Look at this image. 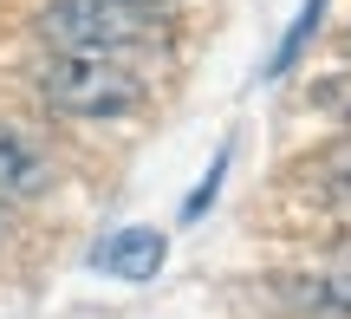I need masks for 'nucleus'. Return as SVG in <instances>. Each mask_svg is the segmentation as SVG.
I'll list each match as a JSON object with an SVG mask.
<instances>
[{
    "mask_svg": "<svg viewBox=\"0 0 351 319\" xmlns=\"http://www.w3.org/2000/svg\"><path fill=\"white\" fill-rule=\"evenodd\" d=\"M319 13H326V0H300V20L287 26V39L274 46V59H267V78H287L293 72V59L306 52V39L319 33Z\"/></svg>",
    "mask_w": 351,
    "mask_h": 319,
    "instance_id": "obj_7",
    "label": "nucleus"
},
{
    "mask_svg": "<svg viewBox=\"0 0 351 319\" xmlns=\"http://www.w3.org/2000/svg\"><path fill=\"white\" fill-rule=\"evenodd\" d=\"M345 65H351V33H345Z\"/></svg>",
    "mask_w": 351,
    "mask_h": 319,
    "instance_id": "obj_12",
    "label": "nucleus"
},
{
    "mask_svg": "<svg viewBox=\"0 0 351 319\" xmlns=\"http://www.w3.org/2000/svg\"><path fill=\"white\" fill-rule=\"evenodd\" d=\"M163 261H169V235L150 228V222H130V228H117V235H104V241H98L91 268L111 274V281H124V287H143V281L163 274Z\"/></svg>",
    "mask_w": 351,
    "mask_h": 319,
    "instance_id": "obj_4",
    "label": "nucleus"
},
{
    "mask_svg": "<svg viewBox=\"0 0 351 319\" xmlns=\"http://www.w3.org/2000/svg\"><path fill=\"white\" fill-rule=\"evenodd\" d=\"M7 228H13V202L0 196V241H7Z\"/></svg>",
    "mask_w": 351,
    "mask_h": 319,
    "instance_id": "obj_9",
    "label": "nucleus"
},
{
    "mask_svg": "<svg viewBox=\"0 0 351 319\" xmlns=\"http://www.w3.org/2000/svg\"><path fill=\"white\" fill-rule=\"evenodd\" d=\"M306 176H313V189H326L332 202H345V209H351V137L326 143V150L306 163Z\"/></svg>",
    "mask_w": 351,
    "mask_h": 319,
    "instance_id": "obj_6",
    "label": "nucleus"
},
{
    "mask_svg": "<svg viewBox=\"0 0 351 319\" xmlns=\"http://www.w3.org/2000/svg\"><path fill=\"white\" fill-rule=\"evenodd\" d=\"M339 261H351V235H339Z\"/></svg>",
    "mask_w": 351,
    "mask_h": 319,
    "instance_id": "obj_10",
    "label": "nucleus"
},
{
    "mask_svg": "<svg viewBox=\"0 0 351 319\" xmlns=\"http://www.w3.org/2000/svg\"><path fill=\"white\" fill-rule=\"evenodd\" d=\"M267 294H274V307H287L300 319H351V261L319 268V274H274Z\"/></svg>",
    "mask_w": 351,
    "mask_h": 319,
    "instance_id": "obj_5",
    "label": "nucleus"
},
{
    "mask_svg": "<svg viewBox=\"0 0 351 319\" xmlns=\"http://www.w3.org/2000/svg\"><path fill=\"white\" fill-rule=\"evenodd\" d=\"M228 156H234V150H228V143H221V150H215V163H208V176H202V189H195V196H189V202H182V222H195L202 209L215 202V189H221V176H228Z\"/></svg>",
    "mask_w": 351,
    "mask_h": 319,
    "instance_id": "obj_8",
    "label": "nucleus"
},
{
    "mask_svg": "<svg viewBox=\"0 0 351 319\" xmlns=\"http://www.w3.org/2000/svg\"><path fill=\"white\" fill-rule=\"evenodd\" d=\"M137 7H156V13H169V0H137Z\"/></svg>",
    "mask_w": 351,
    "mask_h": 319,
    "instance_id": "obj_11",
    "label": "nucleus"
},
{
    "mask_svg": "<svg viewBox=\"0 0 351 319\" xmlns=\"http://www.w3.org/2000/svg\"><path fill=\"white\" fill-rule=\"evenodd\" d=\"M33 33L46 52H117L137 59L163 39V13L137 0H46L33 13Z\"/></svg>",
    "mask_w": 351,
    "mask_h": 319,
    "instance_id": "obj_2",
    "label": "nucleus"
},
{
    "mask_svg": "<svg viewBox=\"0 0 351 319\" xmlns=\"http://www.w3.org/2000/svg\"><path fill=\"white\" fill-rule=\"evenodd\" d=\"M39 104L72 124H124L150 104V85L117 52H52L39 65Z\"/></svg>",
    "mask_w": 351,
    "mask_h": 319,
    "instance_id": "obj_1",
    "label": "nucleus"
},
{
    "mask_svg": "<svg viewBox=\"0 0 351 319\" xmlns=\"http://www.w3.org/2000/svg\"><path fill=\"white\" fill-rule=\"evenodd\" d=\"M52 182H59V163H52V150H46V143H39L26 124L0 117V196L20 209V202H39V196H52Z\"/></svg>",
    "mask_w": 351,
    "mask_h": 319,
    "instance_id": "obj_3",
    "label": "nucleus"
}]
</instances>
